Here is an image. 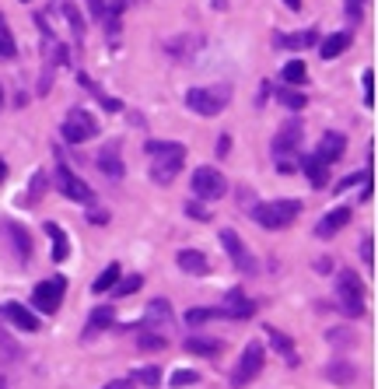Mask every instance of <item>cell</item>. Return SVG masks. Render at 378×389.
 Masks as SVG:
<instances>
[{
	"label": "cell",
	"mask_w": 378,
	"mask_h": 389,
	"mask_svg": "<svg viewBox=\"0 0 378 389\" xmlns=\"http://www.w3.org/2000/svg\"><path fill=\"white\" fill-rule=\"evenodd\" d=\"M43 193H46V172H35V175H32V186H28V197H25L21 204H39Z\"/></svg>",
	"instance_id": "cell-37"
},
{
	"label": "cell",
	"mask_w": 378,
	"mask_h": 389,
	"mask_svg": "<svg viewBox=\"0 0 378 389\" xmlns=\"http://www.w3.org/2000/svg\"><path fill=\"white\" fill-rule=\"evenodd\" d=\"M63 295H67V278H50V280H43V284H35L32 305L39 312H56L60 302H63Z\"/></svg>",
	"instance_id": "cell-11"
},
{
	"label": "cell",
	"mask_w": 378,
	"mask_h": 389,
	"mask_svg": "<svg viewBox=\"0 0 378 389\" xmlns=\"http://www.w3.org/2000/svg\"><path fill=\"white\" fill-rule=\"evenodd\" d=\"M186 214L196 218V221H211V214H207V207H204L200 200H189V204H186Z\"/></svg>",
	"instance_id": "cell-40"
},
{
	"label": "cell",
	"mask_w": 378,
	"mask_h": 389,
	"mask_svg": "<svg viewBox=\"0 0 378 389\" xmlns=\"http://www.w3.org/2000/svg\"><path fill=\"white\" fill-rule=\"evenodd\" d=\"M263 365H267V347H263L260 340L245 344V351H242V358H238V365H235V372H231V386L235 389L249 386V383L263 372Z\"/></svg>",
	"instance_id": "cell-6"
},
{
	"label": "cell",
	"mask_w": 378,
	"mask_h": 389,
	"mask_svg": "<svg viewBox=\"0 0 378 389\" xmlns=\"http://www.w3.org/2000/svg\"><path fill=\"white\" fill-rule=\"evenodd\" d=\"M361 14H365V0H347V21H350V25H357V21H361Z\"/></svg>",
	"instance_id": "cell-41"
},
{
	"label": "cell",
	"mask_w": 378,
	"mask_h": 389,
	"mask_svg": "<svg viewBox=\"0 0 378 389\" xmlns=\"http://www.w3.org/2000/svg\"><path fill=\"white\" fill-rule=\"evenodd\" d=\"M326 376L333 379V383H340V386H347V383H354V365H347V361H336V365H329L326 368Z\"/></svg>",
	"instance_id": "cell-33"
},
{
	"label": "cell",
	"mask_w": 378,
	"mask_h": 389,
	"mask_svg": "<svg viewBox=\"0 0 378 389\" xmlns=\"http://www.w3.org/2000/svg\"><path fill=\"white\" fill-rule=\"evenodd\" d=\"M343 151H347V137H343V133H326V137H319V148H316L312 155L323 158L326 165H333V162L343 158Z\"/></svg>",
	"instance_id": "cell-15"
},
{
	"label": "cell",
	"mask_w": 378,
	"mask_h": 389,
	"mask_svg": "<svg viewBox=\"0 0 378 389\" xmlns=\"http://www.w3.org/2000/svg\"><path fill=\"white\" fill-rule=\"evenodd\" d=\"M0 106H4V88H0Z\"/></svg>",
	"instance_id": "cell-49"
},
{
	"label": "cell",
	"mask_w": 378,
	"mask_h": 389,
	"mask_svg": "<svg viewBox=\"0 0 378 389\" xmlns=\"http://www.w3.org/2000/svg\"><path fill=\"white\" fill-rule=\"evenodd\" d=\"M350 43H354L350 32H333L329 39H323L319 53H323V60H336V56H343L347 50H350Z\"/></svg>",
	"instance_id": "cell-21"
},
{
	"label": "cell",
	"mask_w": 378,
	"mask_h": 389,
	"mask_svg": "<svg viewBox=\"0 0 378 389\" xmlns=\"http://www.w3.org/2000/svg\"><path fill=\"white\" fill-rule=\"evenodd\" d=\"M148 155H151V179L158 186H168L186 165V148L172 141H148Z\"/></svg>",
	"instance_id": "cell-1"
},
{
	"label": "cell",
	"mask_w": 378,
	"mask_h": 389,
	"mask_svg": "<svg viewBox=\"0 0 378 389\" xmlns=\"http://www.w3.org/2000/svg\"><path fill=\"white\" fill-rule=\"evenodd\" d=\"M193 383H200V376H196V372H189V368H182V372H175V376H172V386H175V389L193 386Z\"/></svg>",
	"instance_id": "cell-39"
},
{
	"label": "cell",
	"mask_w": 378,
	"mask_h": 389,
	"mask_svg": "<svg viewBox=\"0 0 378 389\" xmlns=\"http://www.w3.org/2000/svg\"><path fill=\"white\" fill-rule=\"evenodd\" d=\"M99 168L112 175V179H123L126 175V168H123V158H119V141L116 144H106L102 151H99Z\"/></svg>",
	"instance_id": "cell-20"
},
{
	"label": "cell",
	"mask_w": 378,
	"mask_h": 389,
	"mask_svg": "<svg viewBox=\"0 0 378 389\" xmlns=\"http://www.w3.org/2000/svg\"><path fill=\"white\" fill-rule=\"evenodd\" d=\"M46 235L53 239V263H63V260L70 256V239H67V231H63L60 224L46 221Z\"/></svg>",
	"instance_id": "cell-23"
},
{
	"label": "cell",
	"mask_w": 378,
	"mask_h": 389,
	"mask_svg": "<svg viewBox=\"0 0 378 389\" xmlns=\"http://www.w3.org/2000/svg\"><path fill=\"white\" fill-rule=\"evenodd\" d=\"M221 316H224L221 309H189V312H186V323H189V327H204V323L221 319Z\"/></svg>",
	"instance_id": "cell-35"
},
{
	"label": "cell",
	"mask_w": 378,
	"mask_h": 389,
	"mask_svg": "<svg viewBox=\"0 0 378 389\" xmlns=\"http://www.w3.org/2000/svg\"><path fill=\"white\" fill-rule=\"evenodd\" d=\"M0 235L11 242V249H14L18 263H28V260H32V235H28V228H25L21 221L4 218V221H0Z\"/></svg>",
	"instance_id": "cell-10"
},
{
	"label": "cell",
	"mask_w": 378,
	"mask_h": 389,
	"mask_svg": "<svg viewBox=\"0 0 378 389\" xmlns=\"http://www.w3.org/2000/svg\"><path fill=\"white\" fill-rule=\"evenodd\" d=\"M221 246H224V253L231 256V263H235L242 274H252V270H256V260L249 256V249H245V242L238 239L235 228H224V231H221Z\"/></svg>",
	"instance_id": "cell-12"
},
{
	"label": "cell",
	"mask_w": 378,
	"mask_h": 389,
	"mask_svg": "<svg viewBox=\"0 0 378 389\" xmlns=\"http://www.w3.org/2000/svg\"><path fill=\"white\" fill-rule=\"evenodd\" d=\"M84 4H88L91 18H102V14H106V0H84Z\"/></svg>",
	"instance_id": "cell-43"
},
{
	"label": "cell",
	"mask_w": 378,
	"mask_h": 389,
	"mask_svg": "<svg viewBox=\"0 0 378 389\" xmlns=\"http://www.w3.org/2000/svg\"><path fill=\"white\" fill-rule=\"evenodd\" d=\"M347 221H350V207H333V211L323 214V221L316 224V235L319 239H333L340 228H347Z\"/></svg>",
	"instance_id": "cell-17"
},
{
	"label": "cell",
	"mask_w": 378,
	"mask_h": 389,
	"mask_svg": "<svg viewBox=\"0 0 378 389\" xmlns=\"http://www.w3.org/2000/svg\"><path fill=\"white\" fill-rule=\"evenodd\" d=\"M119 278H123L119 263H109L106 270H102V274L95 278V284H91V291H95V295H106V291H112V284H116Z\"/></svg>",
	"instance_id": "cell-28"
},
{
	"label": "cell",
	"mask_w": 378,
	"mask_h": 389,
	"mask_svg": "<svg viewBox=\"0 0 378 389\" xmlns=\"http://www.w3.org/2000/svg\"><path fill=\"white\" fill-rule=\"evenodd\" d=\"M336 302H340L343 316H350V319L365 316V280L357 278L354 270H340L336 274Z\"/></svg>",
	"instance_id": "cell-4"
},
{
	"label": "cell",
	"mask_w": 378,
	"mask_h": 389,
	"mask_svg": "<svg viewBox=\"0 0 378 389\" xmlns=\"http://www.w3.org/2000/svg\"><path fill=\"white\" fill-rule=\"evenodd\" d=\"M273 43H277L280 50H305V46H316V43H319V32H316V28H305V32H298V35L277 32Z\"/></svg>",
	"instance_id": "cell-19"
},
{
	"label": "cell",
	"mask_w": 378,
	"mask_h": 389,
	"mask_svg": "<svg viewBox=\"0 0 378 389\" xmlns=\"http://www.w3.org/2000/svg\"><path fill=\"white\" fill-rule=\"evenodd\" d=\"M298 165H301L305 179H308V182H312L316 190H323L326 182H329V165H326L323 158H316V155H305V158H301Z\"/></svg>",
	"instance_id": "cell-18"
},
{
	"label": "cell",
	"mask_w": 378,
	"mask_h": 389,
	"mask_svg": "<svg viewBox=\"0 0 378 389\" xmlns=\"http://www.w3.org/2000/svg\"><path fill=\"white\" fill-rule=\"evenodd\" d=\"M77 84H81V88H88V92H91V95H95V99H99V102H102L109 112H119V109H123V102H119V99H109L106 92H102V88H99V84H95L88 74H77Z\"/></svg>",
	"instance_id": "cell-26"
},
{
	"label": "cell",
	"mask_w": 378,
	"mask_h": 389,
	"mask_svg": "<svg viewBox=\"0 0 378 389\" xmlns=\"http://www.w3.org/2000/svg\"><path fill=\"white\" fill-rule=\"evenodd\" d=\"M361 179H365V172H354V175H347V179H343L336 190H347V186H354V182H361Z\"/></svg>",
	"instance_id": "cell-45"
},
{
	"label": "cell",
	"mask_w": 378,
	"mask_h": 389,
	"mask_svg": "<svg viewBox=\"0 0 378 389\" xmlns=\"http://www.w3.org/2000/svg\"><path fill=\"white\" fill-rule=\"evenodd\" d=\"M56 186H60V193L67 197V200H74V204H84V207H91L95 204V193H91V186L81 179V175H74L70 165L56 155Z\"/></svg>",
	"instance_id": "cell-7"
},
{
	"label": "cell",
	"mask_w": 378,
	"mask_h": 389,
	"mask_svg": "<svg viewBox=\"0 0 378 389\" xmlns=\"http://www.w3.org/2000/svg\"><path fill=\"white\" fill-rule=\"evenodd\" d=\"M301 133H305L301 119H291V123H284V126L277 130V137H273V158H277V172H284V175H291V172H294V165H298L294 151H298V144H301Z\"/></svg>",
	"instance_id": "cell-2"
},
{
	"label": "cell",
	"mask_w": 378,
	"mask_h": 389,
	"mask_svg": "<svg viewBox=\"0 0 378 389\" xmlns=\"http://www.w3.org/2000/svg\"><path fill=\"white\" fill-rule=\"evenodd\" d=\"M193 193H196V200H221L224 193H228V179L217 172L214 165H204L193 172Z\"/></svg>",
	"instance_id": "cell-9"
},
{
	"label": "cell",
	"mask_w": 378,
	"mask_h": 389,
	"mask_svg": "<svg viewBox=\"0 0 378 389\" xmlns=\"http://www.w3.org/2000/svg\"><path fill=\"white\" fill-rule=\"evenodd\" d=\"M287 4V11H301V0H284Z\"/></svg>",
	"instance_id": "cell-47"
},
{
	"label": "cell",
	"mask_w": 378,
	"mask_h": 389,
	"mask_svg": "<svg viewBox=\"0 0 378 389\" xmlns=\"http://www.w3.org/2000/svg\"><path fill=\"white\" fill-rule=\"evenodd\" d=\"M221 312H224L228 319H249V316H256V305H252V298H249L242 287H231V291L224 295Z\"/></svg>",
	"instance_id": "cell-14"
},
{
	"label": "cell",
	"mask_w": 378,
	"mask_h": 389,
	"mask_svg": "<svg viewBox=\"0 0 378 389\" xmlns=\"http://www.w3.org/2000/svg\"><path fill=\"white\" fill-rule=\"evenodd\" d=\"M7 179V162H0V182Z\"/></svg>",
	"instance_id": "cell-48"
},
{
	"label": "cell",
	"mask_w": 378,
	"mask_h": 389,
	"mask_svg": "<svg viewBox=\"0 0 378 389\" xmlns=\"http://www.w3.org/2000/svg\"><path fill=\"white\" fill-rule=\"evenodd\" d=\"M305 77H308V70H305V63H301V60H291V63L284 67V74H280V81H287V88L305 84Z\"/></svg>",
	"instance_id": "cell-29"
},
{
	"label": "cell",
	"mask_w": 378,
	"mask_h": 389,
	"mask_svg": "<svg viewBox=\"0 0 378 389\" xmlns=\"http://www.w3.org/2000/svg\"><path fill=\"white\" fill-rule=\"evenodd\" d=\"M60 133H63V141H67V144H84V141L99 137V119H95L88 109H77V106H74V109L67 112V119H63Z\"/></svg>",
	"instance_id": "cell-8"
},
{
	"label": "cell",
	"mask_w": 378,
	"mask_h": 389,
	"mask_svg": "<svg viewBox=\"0 0 378 389\" xmlns=\"http://www.w3.org/2000/svg\"><path fill=\"white\" fill-rule=\"evenodd\" d=\"M267 334H270V344L273 347H277V351H284V358H287V365H298V351H294V344H291V340H287V336L280 334V330H267Z\"/></svg>",
	"instance_id": "cell-30"
},
{
	"label": "cell",
	"mask_w": 378,
	"mask_h": 389,
	"mask_svg": "<svg viewBox=\"0 0 378 389\" xmlns=\"http://www.w3.org/2000/svg\"><path fill=\"white\" fill-rule=\"evenodd\" d=\"M231 102V84H214V88H189L186 92V106L200 116H217Z\"/></svg>",
	"instance_id": "cell-5"
},
{
	"label": "cell",
	"mask_w": 378,
	"mask_h": 389,
	"mask_svg": "<svg viewBox=\"0 0 378 389\" xmlns=\"http://www.w3.org/2000/svg\"><path fill=\"white\" fill-rule=\"evenodd\" d=\"M186 351H189V354H204V358H217V354H221V340H211V336H189V340H186Z\"/></svg>",
	"instance_id": "cell-25"
},
{
	"label": "cell",
	"mask_w": 378,
	"mask_h": 389,
	"mask_svg": "<svg viewBox=\"0 0 378 389\" xmlns=\"http://www.w3.org/2000/svg\"><path fill=\"white\" fill-rule=\"evenodd\" d=\"M155 323H172V305H168L165 298H155V302L148 305V312H144V319H140V330H148V327H155Z\"/></svg>",
	"instance_id": "cell-22"
},
{
	"label": "cell",
	"mask_w": 378,
	"mask_h": 389,
	"mask_svg": "<svg viewBox=\"0 0 378 389\" xmlns=\"http://www.w3.org/2000/svg\"><path fill=\"white\" fill-rule=\"evenodd\" d=\"M228 151H231V137H228V133H221V141H217V155L224 158Z\"/></svg>",
	"instance_id": "cell-44"
},
{
	"label": "cell",
	"mask_w": 378,
	"mask_h": 389,
	"mask_svg": "<svg viewBox=\"0 0 378 389\" xmlns=\"http://www.w3.org/2000/svg\"><path fill=\"white\" fill-rule=\"evenodd\" d=\"M14 56H18V43H14V35H11L4 14H0V60H14Z\"/></svg>",
	"instance_id": "cell-31"
},
{
	"label": "cell",
	"mask_w": 378,
	"mask_h": 389,
	"mask_svg": "<svg viewBox=\"0 0 378 389\" xmlns=\"http://www.w3.org/2000/svg\"><path fill=\"white\" fill-rule=\"evenodd\" d=\"M0 316H4L7 323H14L18 330H25V334H39V330H43L39 316H35L28 305H21V302H4V305H0Z\"/></svg>",
	"instance_id": "cell-13"
},
{
	"label": "cell",
	"mask_w": 378,
	"mask_h": 389,
	"mask_svg": "<svg viewBox=\"0 0 378 389\" xmlns=\"http://www.w3.org/2000/svg\"><path fill=\"white\" fill-rule=\"evenodd\" d=\"M106 389H133V383H130V379H116V383H109Z\"/></svg>",
	"instance_id": "cell-46"
},
{
	"label": "cell",
	"mask_w": 378,
	"mask_h": 389,
	"mask_svg": "<svg viewBox=\"0 0 378 389\" xmlns=\"http://www.w3.org/2000/svg\"><path fill=\"white\" fill-rule=\"evenodd\" d=\"M301 214V204L298 200H270V204H260L252 207V221L267 231H277V228H291Z\"/></svg>",
	"instance_id": "cell-3"
},
{
	"label": "cell",
	"mask_w": 378,
	"mask_h": 389,
	"mask_svg": "<svg viewBox=\"0 0 378 389\" xmlns=\"http://www.w3.org/2000/svg\"><path fill=\"white\" fill-rule=\"evenodd\" d=\"M112 319H116L112 305H95V309H91V316H88V330H84V336H95L99 330L112 327Z\"/></svg>",
	"instance_id": "cell-24"
},
{
	"label": "cell",
	"mask_w": 378,
	"mask_h": 389,
	"mask_svg": "<svg viewBox=\"0 0 378 389\" xmlns=\"http://www.w3.org/2000/svg\"><path fill=\"white\" fill-rule=\"evenodd\" d=\"M175 263H179V270H186V274H193V278H204V274H211V260H207L200 249H179Z\"/></svg>",
	"instance_id": "cell-16"
},
{
	"label": "cell",
	"mask_w": 378,
	"mask_h": 389,
	"mask_svg": "<svg viewBox=\"0 0 378 389\" xmlns=\"http://www.w3.org/2000/svg\"><path fill=\"white\" fill-rule=\"evenodd\" d=\"M365 106L368 109H375V70H365Z\"/></svg>",
	"instance_id": "cell-38"
},
{
	"label": "cell",
	"mask_w": 378,
	"mask_h": 389,
	"mask_svg": "<svg viewBox=\"0 0 378 389\" xmlns=\"http://www.w3.org/2000/svg\"><path fill=\"white\" fill-rule=\"evenodd\" d=\"M140 287H144V278H140V274H130V278L112 284V295H116V298H126V295H133V291H140Z\"/></svg>",
	"instance_id": "cell-34"
},
{
	"label": "cell",
	"mask_w": 378,
	"mask_h": 389,
	"mask_svg": "<svg viewBox=\"0 0 378 389\" xmlns=\"http://www.w3.org/2000/svg\"><path fill=\"white\" fill-rule=\"evenodd\" d=\"M137 347H140V351H165V347H168V336L144 330V334L137 336Z\"/></svg>",
	"instance_id": "cell-36"
},
{
	"label": "cell",
	"mask_w": 378,
	"mask_h": 389,
	"mask_svg": "<svg viewBox=\"0 0 378 389\" xmlns=\"http://www.w3.org/2000/svg\"><path fill=\"white\" fill-rule=\"evenodd\" d=\"M277 102H280V106H287V109L301 112L305 106H308V95H301V92H294V88L280 84V88H277Z\"/></svg>",
	"instance_id": "cell-27"
},
{
	"label": "cell",
	"mask_w": 378,
	"mask_h": 389,
	"mask_svg": "<svg viewBox=\"0 0 378 389\" xmlns=\"http://www.w3.org/2000/svg\"><path fill=\"white\" fill-rule=\"evenodd\" d=\"M25 4H28V0H25Z\"/></svg>",
	"instance_id": "cell-50"
},
{
	"label": "cell",
	"mask_w": 378,
	"mask_h": 389,
	"mask_svg": "<svg viewBox=\"0 0 378 389\" xmlns=\"http://www.w3.org/2000/svg\"><path fill=\"white\" fill-rule=\"evenodd\" d=\"M372 249H375V239H372V235H365V239H361V256H365V263H368V267H375V253H372Z\"/></svg>",
	"instance_id": "cell-42"
},
{
	"label": "cell",
	"mask_w": 378,
	"mask_h": 389,
	"mask_svg": "<svg viewBox=\"0 0 378 389\" xmlns=\"http://www.w3.org/2000/svg\"><path fill=\"white\" fill-rule=\"evenodd\" d=\"M133 383H140V386H148V389H158L162 386V368H158V365L137 368V372H133Z\"/></svg>",
	"instance_id": "cell-32"
}]
</instances>
